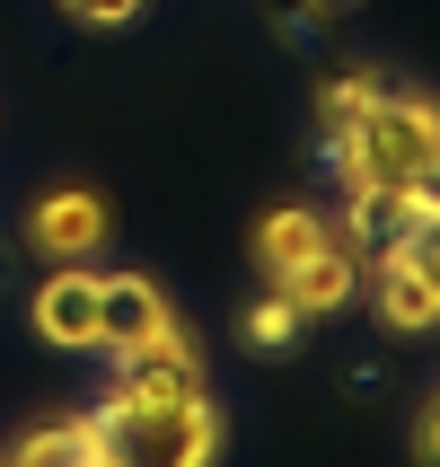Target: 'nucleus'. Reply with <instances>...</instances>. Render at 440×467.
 <instances>
[{"label":"nucleus","instance_id":"17","mask_svg":"<svg viewBox=\"0 0 440 467\" xmlns=\"http://www.w3.org/2000/svg\"><path fill=\"white\" fill-rule=\"evenodd\" d=\"M414 194H423V212H440V159L423 168V185H414Z\"/></svg>","mask_w":440,"mask_h":467},{"label":"nucleus","instance_id":"15","mask_svg":"<svg viewBox=\"0 0 440 467\" xmlns=\"http://www.w3.org/2000/svg\"><path fill=\"white\" fill-rule=\"evenodd\" d=\"M62 9H71V18H88V26H124L141 0H62Z\"/></svg>","mask_w":440,"mask_h":467},{"label":"nucleus","instance_id":"4","mask_svg":"<svg viewBox=\"0 0 440 467\" xmlns=\"http://www.w3.org/2000/svg\"><path fill=\"white\" fill-rule=\"evenodd\" d=\"M423 221H432V212H423L414 185H353V194H343V247H353V256H388Z\"/></svg>","mask_w":440,"mask_h":467},{"label":"nucleus","instance_id":"12","mask_svg":"<svg viewBox=\"0 0 440 467\" xmlns=\"http://www.w3.org/2000/svg\"><path fill=\"white\" fill-rule=\"evenodd\" d=\"M379 88H388V79H379V71H343L335 88L317 98V115H326V132H343V124H353V115H362L370 98H379Z\"/></svg>","mask_w":440,"mask_h":467},{"label":"nucleus","instance_id":"2","mask_svg":"<svg viewBox=\"0 0 440 467\" xmlns=\"http://www.w3.org/2000/svg\"><path fill=\"white\" fill-rule=\"evenodd\" d=\"M335 141V177L343 185H423V168L440 159V98H379L353 115Z\"/></svg>","mask_w":440,"mask_h":467},{"label":"nucleus","instance_id":"10","mask_svg":"<svg viewBox=\"0 0 440 467\" xmlns=\"http://www.w3.org/2000/svg\"><path fill=\"white\" fill-rule=\"evenodd\" d=\"M317 238H335V230H326L317 212H300V203H291V212H273V221L256 230V265H264V274H282V265H300V256H309Z\"/></svg>","mask_w":440,"mask_h":467},{"label":"nucleus","instance_id":"7","mask_svg":"<svg viewBox=\"0 0 440 467\" xmlns=\"http://www.w3.org/2000/svg\"><path fill=\"white\" fill-rule=\"evenodd\" d=\"M150 327H168V300L150 274H97V353H124Z\"/></svg>","mask_w":440,"mask_h":467},{"label":"nucleus","instance_id":"6","mask_svg":"<svg viewBox=\"0 0 440 467\" xmlns=\"http://www.w3.org/2000/svg\"><path fill=\"white\" fill-rule=\"evenodd\" d=\"M36 336L53 353H97V274L62 265L45 291H36Z\"/></svg>","mask_w":440,"mask_h":467},{"label":"nucleus","instance_id":"5","mask_svg":"<svg viewBox=\"0 0 440 467\" xmlns=\"http://www.w3.org/2000/svg\"><path fill=\"white\" fill-rule=\"evenodd\" d=\"M273 283H282V300H291L300 317H335L343 300L362 291V256H353V247H335V238H317L309 256H300V265H282Z\"/></svg>","mask_w":440,"mask_h":467},{"label":"nucleus","instance_id":"3","mask_svg":"<svg viewBox=\"0 0 440 467\" xmlns=\"http://www.w3.org/2000/svg\"><path fill=\"white\" fill-rule=\"evenodd\" d=\"M26 247L53 265H79L88 247H106V194H88V185H53V194H36V212H26Z\"/></svg>","mask_w":440,"mask_h":467},{"label":"nucleus","instance_id":"14","mask_svg":"<svg viewBox=\"0 0 440 467\" xmlns=\"http://www.w3.org/2000/svg\"><path fill=\"white\" fill-rule=\"evenodd\" d=\"M405 256H414V265H423V283L440 291V212H432V221H423L414 238H405Z\"/></svg>","mask_w":440,"mask_h":467},{"label":"nucleus","instance_id":"13","mask_svg":"<svg viewBox=\"0 0 440 467\" xmlns=\"http://www.w3.org/2000/svg\"><path fill=\"white\" fill-rule=\"evenodd\" d=\"M291 336H300V309H291L282 291H273L264 309H247V344H256V353H282Z\"/></svg>","mask_w":440,"mask_h":467},{"label":"nucleus","instance_id":"16","mask_svg":"<svg viewBox=\"0 0 440 467\" xmlns=\"http://www.w3.org/2000/svg\"><path fill=\"white\" fill-rule=\"evenodd\" d=\"M423 459L440 467V397H432V415H423Z\"/></svg>","mask_w":440,"mask_h":467},{"label":"nucleus","instance_id":"9","mask_svg":"<svg viewBox=\"0 0 440 467\" xmlns=\"http://www.w3.org/2000/svg\"><path fill=\"white\" fill-rule=\"evenodd\" d=\"M370 309L414 336V327H440V291L423 283V265L405 247H388V256H370Z\"/></svg>","mask_w":440,"mask_h":467},{"label":"nucleus","instance_id":"1","mask_svg":"<svg viewBox=\"0 0 440 467\" xmlns=\"http://www.w3.org/2000/svg\"><path fill=\"white\" fill-rule=\"evenodd\" d=\"M88 432H97V467H211V450H220V415L203 406V389L106 397Z\"/></svg>","mask_w":440,"mask_h":467},{"label":"nucleus","instance_id":"11","mask_svg":"<svg viewBox=\"0 0 440 467\" xmlns=\"http://www.w3.org/2000/svg\"><path fill=\"white\" fill-rule=\"evenodd\" d=\"M9 467H97V432H88V415L53 423V432H26Z\"/></svg>","mask_w":440,"mask_h":467},{"label":"nucleus","instance_id":"8","mask_svg":"<svg viewBox=\"0 0 440 467\" xmlns=\"http://www.w3.org/2000/svg\"><path fill=\"white\" fill-rule=\"evenodd\" d=\"M177 389H194V336L168 317L141 344H124V389L115 397H177Z\"/></svg>","mask_w":440,"mask_h":467}]
</instances>
